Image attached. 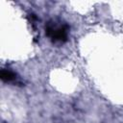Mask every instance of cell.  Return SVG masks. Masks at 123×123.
<instances>
[{"instance_id": "6da1fadb", "label": "cell", "mask_w": 123, "mask_h": 123, "mask_svg": "<svg viewBox=\"0 0 123 123\" xmlns=\"http://www.w3.org/2000/svg\"><path fill=\"white\" fill-rule=\"evenodd\" d=\"M46 35L52 39V41L57 42H63L66 40L67 37V30L68 26L67 25H62V26H57L54 23L49 22L46 27Z\"/></svg>"}, {"instance_id": "7a4b0ae2", "label": "cell", "mask_w": 123, "mask_h": 123, "mask_svg": "<svg viewBox=\"0 0 123 123\" xmlns=\"http://www.w3.org/2000/svg\"><path fill=\"white\" fill-rule=\"evenodd\" d=\"M0 76H1V79L3 80V81H5V82H10V81H13L16 77V75L12 72V71H11V70H6V69H3L2 71H1V74H0Z\"/></svg>"}]
</instances>
